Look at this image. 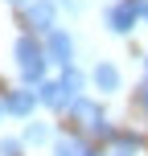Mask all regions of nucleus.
Listing matches in <instances>:
<instances>
[{
  "label": "nucleus",
  "mask_w": 148,
  "mask_h": 156,
  "mask_svg": "<svg viewBox=\"0 0 148 156\" xmlns=\"http://www.w3.org/2000/svg\"><path fill=\"white\" fill-rule=\"evenodd\" d=\"M13 54H16V66H21V82L25 86H41L45 82V45H41L33 33H25V37H16V45H13Z\"/></svg>",
  "instance_id": "obj_1"
},
{
  "label": "nucleus",
  "mask_w": 148,
  "mask_h": 156,
  "mask_svg": "<svg viewBox=\"0 0 148 156\" xmlns=\"http://www.w3.org/2000/svg\"><path fill=\"white\" fill-rule=\"evenodd\" d=\"M25 21H29V29L33 33H54L58 29V4H54V0H33V4L29 8H25Z\"/></svg>",
  "instance_id": "obj_2"
},
{
  "label": "nucleus",
  "mask_w": 148,
  "mask_h": 156,
  "mask_svg": "<svg viewBox=\"0 0 148 156\" xmlns=\"http://www.w3.org/2000/svg\"><path fill=\"white\" fill-rule=\"evenodd\" d=\"M45 58L58 62V66H74V37H70L66 29L45 33Z\"/></svg>",
  "instance_id": "obj_3"
},
{
  "label": "nucleus",
  "mask_w": 148,
  "mask_h": 156,
  "mask_svg": "<svg viewBox=\"0 0 148 156\" xmlns=\"http://www.w3.org/2000/svg\"><path fill=\"white\" fill-rule=\"evenodd\" d=\"M136 21H140V8H136L132 0H119V4H111V8H107V29H111V33H119V37H124V33H132V29H136Z\"/></svg>",
  "instance_id": "obj_4"
},
{
  "label": "nucleus",
  "mask_w": 148,
  "mask_h": 156,
  "mask_svg": "<svg viewBox=\"0 0 148 156\" xmlns=\"http://www.w3.org/2000/svg\"><path fill=\"white\" fill-rule=\"evenodd\" d=\"M33 107H37V90H29V86H21V90H8V94H4V111H8V115L29 119Z\"/></svg>",
  "instance_id": "obj_5"
},
{
  "label": "nucleus",
  "mask_w": 148,
  "mask_h": 156,
  "mask_svg": "<svg viewBox=\"0 0 148 156\" xmlns=\"http://www.w3.org/2000/svg\"><path fill=\"white\" fill-rule=\"evenodd\" d=\"M37 103H45V107H54V111H70V94L62 90L58 78H45V82L37 86Z\"/></svg>",
  "instance_id": "obj_6"
},
{
  "label": "nucleus",
  "mask_w": 148,
  "mask_h": 156,
  "mask_svg": "<svg viewBox=\"0 0 148 156\" xmlns=\"http://www.w3.org/2000/svg\"><path fill=\"white\" fill-rule=\"evenodd\" d=\"M91 82H95V90H103V94H115L119 90V70L111 62H99L91 70Z\"/></svg>",
  "instance_id": "obj_7"
},
{
  "label": "nucleus",
  "mask_w": 148,
  "mask_h": 156,
  "mask_svg": "<svg viewBox=\"0 0 148 156\" xmlns=\"http://www.w3.org/2000/svg\"><path fill=\"white\" fill-rule=\"evenodd\" d=\"M58 82H62V90L70 94V103H74L78 94H82V82H86V78L78 74V66H62V78H58Z\"/></svg>",
  "instance_id": "obj_8"
},
{
  "label": "nucleus",
  "mask_w": 148,
  "mask_h": 156,
  "mask_svg": "<svg viewBox=\"0 0 148 156\" xmlns=\"http://www.w3.org/2000/svg\"><path fill=\"white\" fill-rule=\"evenodd\" d=\"M54 156H86V144L78 136H58L54 140Z\"/></svg>",
  "instance_id": "obj_9"
},
{
  "label": "nucleus",
  "mask_w": 148,
  "mask_h": 156,
  "mask_svg": "<svg viewBox=\"0 0 148 156\" xmlns=\"http://www.w3.org/2000/svg\"><path fill=\"white\" fill-rule=\"evenodd\" d=\"M49 140V127L45 123H29L25 127V144H45Z\"/></svg>",
  "instance_id": "obj_10"
},
{
  "label": "nucleus",
  "mask_w": 148,
  "mask_h": 156,
  "mask_svg": "<svg viewBox=\"0 0 148 156\" xmlns=\"http://www.w3.org/2000/svg\"><path fill=\"white\" fill-rule=\"evenodd\" d=\"M0 156H21V140H0Z\"/></svg>",
  "instance_id": "obj_11"
},
{
  "label": "nucleus",
  "mask_w": 148,
  "mask_h": 156,
  "mask_svg": "<svg viewBox=\"0 0 148 156\" xmlns=\"http://www.w3.org/2000/svg\"><path fill=\"white\" fill-rule=\"evenodd\" d=\"M136 103H140V107H144V111H148V82H144V86H140V94H136Z\"/></svg>",
  "instance_id": "obj_12"
},
{
  "label": "nucleus",
  "mask_w": 148,
  "mask_h": 156,
  "mask_svg": "<svg viewBox=\"0 0 148 156\" xmlns=\"http://www.w3.org/2000/svg\"><path fill=\"white\" fill-rule=\"evenodd\" d=\"M86 156H103V152H99V148H86Z\"/></svg>",
  "instance_id": "obj_13"
},
{
  "label": "nucleus",
  "mask_w": 148,
  "mask_h": 156,
  "mask_svg": "<svg viewBox=\"0 0 148 156\" xmlns=\"http://www.w3.org/2000/svg\"><path fill=\"white\" fill-rule=\"evenodd\" d=\"M111 156H132V152H111Z\"/></svg>",
  "instance_id": "obj_14"
},
{
  "label": "nucleus",
  "mask_w": 148,
  "mask_h": 156,
  "mask_svg": "<svg viewBox=\"0 0 148 156\" xmlns=\"http://www.w3.org/2000/svg\"><path fill=\"white\" fill-rule=\"evenodd\" d=\"M0 115H4V99H0Z\"/></svg>",
  "instance_id": "obj_15"
},
{
  "label": "nucleus",
  "mask_w": 148,
  "mask_h": 156,
  "mask_svg": "<svg viewBox=\"0 0 148 156\" xmlns=\"http://www.w3.org/2000/svg\"><path fill=\"white\" fill-rule=\"evenodd\" d=\"M8 4H25V0H8Z\"/></svg>",
  "instance_id": "obj_16"
},
{
  "label": "nucleus",
  "mask_w": 148,
  "mask_h": 156,
  "mask_svg": "<svg viewBox=\"0 0 148 156\" xmlns=\"http://www.w3.org/2000/svg\"><path fill=\"white\" fill-rule=\"evenodd\" d=\"M144 21H148V8H144Z\"/></svg>",
  "instance_id": "obj_17"
},
{
  "label": "nucleus",
  "mask_w": 148,
  "mask_h": 156,
  "mask_svg": "<svg viewBox=\"0 0 148 156\" xmlns=\"http://www.w3.org/2000/svg\"><path fill=\"white\" fill-rule=\"evenodd\" d=\"M144 62H148V54H144Z\"/></svg>",
  "instance_id": "obj_18"
}]
</instances>
